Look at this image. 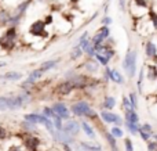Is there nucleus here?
I'll use <instances>...</instances> for the list:
<instances>
[{"label":"nucleus","instance_id":"nucleus-51","mask_svg":"<svg viewBox=\"0 0 157 151\" xmlns=\"http://www.w3.org/2000/svg\"><path fill=\"white\" fill-rule=\"evenodd\" d=\"M109 2H110V0H109Z\"/></svg>","mask_w":157,"mask_h":151},{"label":"nucleus","instance_id":"nucleus-14","mask_svg":"<svg viewBox=\"0 0 157 151\" xmlns=\"http://www.w3.org/2000/svg\"><path fill=\"white\" fill-rule=\"evenodd\" d=\"M83 67L90 72H98V69H99V67H98L97 60H95V58H88V60L84 63Z\"/></svg>","mask_w":157,"mask_h":151},{"label":"nucleus","instance_id":"nucleus-21","mask_svg":"<svg viewBox=\"0 0 157 151\" xmlns=\"http://www.w3.org/2000/svg\"><path fill=\"white\" fill-rule=\"evenodd\" d=\"M105 139H106V141H108L109 144H110V150L112 151H119L117 150V143H116V137H114L112 133H108V132H105Z\"/></svg>","mask_w":157,"mask_h":151},{"label":"nucleus","instance_id":"nucleus-11","mask_svg":"<svg viewBox=\"0 0 157 151\" xmlns=\"http://www.w3.org/2000/svg\"><path fill=\"white\" fill-rule=\"evenodd\" d=\"M13 19V14L6 10H0V27H8Z\"/></svg>","mask_w":157,"mask_h":151},{"label":"nucleus","instance_id":"nucleus-8","mask_svg":"<svg viewBox=\"0 0 157 151\" xmlns=\"http://www.w3.org/2000/svg\"><path fill=\"white\" fill-rule=\"evenodd\" d=\"M51 107H52V110H54L62 119H65V121L71 119V112H69L68 107H66L63 103H54Z\"/></svg>","mask_w":157,"mask_h":151},{"label":"nucleus","instance_id":"nucleus-16","mask_svg":"<svg viewBox=\"0 0 157 151\" xmlns=\"http://www.w3.org/2000/svg\"><path fill=\"white\" fill-rule=\"evenodd\" d=\"M80 146L83 147L84 151H102V147L99 144L88 143V141H80Z\"/></svg>","mask_w":157,"mask_h":151},{"label":"nucleus","instance_id":"nucleus-20","mask_svg":"<svg viewBox=\"0 0 157 151\" xmlns=\"http://www.w3.org/2000/svg\"><path fill=\"white\" fill-rule=\"evenodd\" d=\"M21 126L24 128V129L26 130L28 133H36V132H37V128H36V124H32V122L26 121V119H25L24 122H21Z\"/></svg>","mask_w":157,"mask_h":151},{"label":"nucleus","instance_id":"nucleus-41","mask_svg":"<svg viewBox=\"0 0 157 151\" xmlns=\"http://www.w3.org/2000/svg\"><path fill=\"white\" fill-rule=\"evenodd\" d=\"M139 129L145 130V132H150V133H153V129H152V126H150L149 124H144V125H141V128H139Z\"/></svg>","mask_w":157,"mask_h":151},{"label":"nucleus","instance_id":"nucleus-49","mask_svg":"<svg viewBox=\"0 0 157 151\" xmlns=\"http://www.w3.org/2000/svg\"><path fill=\"white\" fill-rule=\"evenodd\" d=\"M156 103H157V96H156Z\"/></svg>","mask_w":157,"mask_h":151},{"label":"nucleus","instance_id":"nucleus-39","mask_svg":"<svg viewBox=\"0 0 157 151\" xmlns=\"http://www.w3.org/2000/svg\"><path fill=\"white\" fill-rule=\"evenodd\" d=\"M134 4L138 6V7H142V8H147V7H149L147 0H134Z\"/></svg>","mask_w":157,"mask_h":151},{"label":"nucleus","instance_id":"nucleus-46","mask_svg":"<svg viewBox=\"0 0 157 151\" xmlns=\"http://www.w3.org/2000/svg\"><path fill=\"white\" fill-rule=\"evenodd\" d=\"M51 21H52V17H51V15H48V17H47L46 19H44V22H46L47 25H48V24H50V22H51Z\"/></svg>","mask_w":157,"mask_h":151},{"label":"nucleus","instance_id":"nucleus-13","mask_svg":"<svg viewBox=\"0 0 157 151\" xmlns=\"http://www.w3.org/2000/svg\"><path fill=\"white\" fill-rule=\"evenodd\" d=\"M30 3H32V0H26V2L21 3V4H19L18 7L15 8V11H14V14H13V15H15V17H18V18H21V17L25 14V11H26V8L29 7V4H30Z\"/></svg>","mask_w":157,"mask_h":151},{"label":"nucleus","instance_id":"nucleus-34","mask_svg":"<svg viewBox=\"0 0 157 151\" xmlns=\"http://www.w3.org/2000/svg\"><path fill=\"white\" fill-rule=\"evenodd\" d=\"M149 18H150V21H152V25L157 29V13L156 11H153V10L149 11Z\"/></svg>","mask_w":157,"mask_h":151},{"label":"nucleus","instance_id":"nucleus-29","mask_svg":"<svg viewBox=\"0 0 157 151\" xmlns=\"http://www.w3.org/2000/svg\"><path fill=\"white\" fill-rule=\"evenodd\" d=\"M7 110H10V107H8V97L0 96V111H7Z\"/></svg>","mask_w":157,"mask_h":151},{"label":"nucleus","instance_id":"nucleus-37","mask_svg":"<svg viewBox=\"0 0 157 151\" xmlns=\"http://www.w3.org/2000/svg\"><path fill=\"white\" fill-rule=\"evenodd\" d=\"M144 75H145V68H141V72H139V79H138V90L139 93L142 92V83H144Z\"/></svg>","mask_w":157,"mask_h":151},{"label":"nucleus","instance_id":"nucleus-4","mask_svg":"<svg viewBox=\"0 0 157 151\" xmlns=\"http://www.w3.org/2000/svg\"><path fill=\"white\" fill-rule=\"evenodd\" d=\"M110 38V29L108 25H102L101 28H98L95 36L92 38V43L94 44H103V42L108 40Z\"/></svg>","mask_w":157,"mask_h":151},{"label":"nucleus","instance_id":"nucleus-43","mask_svg":"<svg viewBox=\"0 0 157 151\" xmlns=\"http://www.w3.org/2000/svg\"><path fill=\"white\" fill-rule=\"evenodd\" d=\"M101 22H102V25H108V27H109V25L112 24V18H110V17H108V15H105Z\"/></svg>","mask_w":157,"mask_h":151},{"label":"nucleus","instance_id":"nucleus-1","mask_svg":"<svg viewBox=\"0 0 157 151\" xmlns=\"http://www.w3.org/2000/svg\"><path fill=\"white\" fill-rule=\"evenodd\" d=\"M71 111L76 116H86V118H91V119L97 118V112L92 110L90 103L86 101V100H80V101L73 103L71 107Z\"/></svg>","mask_w":157,"mask_h":151},{"label":"nucleus","instance_id":"nucleus-32","mask_svg":"<svg viewBox=\"0 0 157 151\" xmlns=\"http://www.w3.org/2000/svg\"><path fill=\"white\" fill-rule=\"evenodd\" d=\"M54 114H55V111L52 110V107H44V108H43V115H44V116H47V118L52 119Z\"/></svg>","mask_w":157,"mask_h":151},{"label":"nucleus","instance_id":"nucleus-28","mask_svg":"<svg viewBox=\"0 0 157 151\" xmlns=\"http://www.w3.org/2000/svg\"><path fill=\"white\" fill-rule=\"evenodd\" d=\"M52 122H54V125H55V129H57V130H62V129H63L62 118H61V116L58 115L57 112H55V114H54V116H52Z\"/></svg>","mask_w":157,"mask_h":151},{"label":"nucleus","instance_id":"nucleus-48","mask_svg":"<svg viewBox=\"0 0 157 151\" xmlns=\"http://www.w3.org/2000/svg\"><path fill=\"white\" fill-rule=\"evenodd\" d=\"M6 65H7V64H6L4 61H0V68H2V67H6Z\"/></svg>","mask_w":157,"mask_h":151},{"label":"nucleus","instance_id":"nucleus-47","mask_svg":"<svg viewBox=\"0 0 157 151\" xmlns=\"http://www.w3.org/2000/svg\"><path fill=\"white\" fill-rule=\"evenodd\" d=\"M120 8L124 10V0H120Z\"/></svg>","mask_w":157,"mask_h":151},{"label":"nucleus","instance_id":"nucleus-24","mask_svg":"<svg viewBox=\"0 0 157 151\" xmlns=\"http://www.w3.org/2000/svg\"><path fill=\"white\" fill-rule=\"evenodd\" d=\"M125 126H127V129L131 132V135H136V133H139L141 125L135 124V122H131V121H125Z\"/></svg>","mask_w":157,"mask_h":151},{"label":"nucleus","instance_id":"nucleus-23","mask_svg":"<svg viewBox=\"0 0 157 151\" xmlns=\"http://www.w3.org/2000/svg\"><path fill=\"white\" fill-rule=\"evenodd\" d=\"M2 78H4V79H7V80H19L22 78V75L15 71H8V72H6Z\"/></svg>","mask_w":157,"mask_h":151},{"label":"nucleus","instance_id":"nucleus-38","mask_svg":"<svg viewBox=\"0 0 157 151\" xmlns=\"http://www.w3.org/2000/svg\"><path fill=\"white\" fill-rule=\"evenodd\" d=\"M19 86H21L24 90H30V89L35 86V82H29V80H25V82H22Z\"/></svg>","mask_w":157,"mask_h":151},{"label":"nucleus","instance_id":"nucleus-18","mask_svg":"<svg viewBox=\"0 0 157 151\" xmlns=\"http://www.w3.org/2000/svg\"><path fill=\"white\" fill-rule=\"evenodd\" d=\"M125 121H131L135 122V124H139V116L136 114L135 110H127L125 111Z\"/></svg>","mask_w":157,"mask_h":151},{"label":"nucleus","instance_id":"nucleus-12","mask_svg":"<svg viewBox=\"0 0 157 151\" xmlns=\"http://www.w3.org/2000/svg\"><path fill=\"white\" fill-rule=\"evenodd\" d=\"M58 63H59V58H55V60H48V61L41 63L39 68H40L43 72H48V71H51V69H54L55 65H57Z\"/></svg>","mask_w":157,"mask_h":151},{"label":"nucleus","instance_id":"nucleus-50","mask_svg":"<svg viewBox=\"0 0 157 151\" xmlns=\"http://www.w3.org/2000/svg\"><path fill=\"white\" fill-rule=\"evenodd\" d=\"M33 151H39V150H33Z\"/></svg>","mask_w":157,"mask_h":151},{"label":"nucleus","instance_id":"nucleus-22","mask_svg":"<svg viewBox=\"0 0 157 151\" xmlns=\"http://www.w3.org/2000/svg\"><path fill=\"white\" fill-rule=\"evenodd\" d=\"M114 105H116V99L114 97H112V96L105 97V100H103V108L105 110H109V111L113 110Z\"/></svg>","mask_w":157,"mask_h":151},{"label":"nucleus","instance_id":"nucleus-10","mask_svg":"<svg viewBox=\"0 0 157 151\" xmlns=\"http://www.w3.org/2000/svg\"><path fill=\"white\" fill-rule=\"evenodd\" d=\"M145 54L149 58H156L157 57V46L155 42L147 40L146 44H145Z\"/></svg>","mask_w":157,"mask_h":151},{"label":"nucleus","instance_id":"nucleus-19","mask_svg":"<svg viewBox=\"0 0 157 151\" xmlns=\"http://www.w3.org/2000/svg\"><path fill=\"white\" fill-rule=\"evenodd\" d=\"M4 38L7 39V40L15 43V39H17V29H15V27H10V28H8V29L6 31V33H4Z\"/></svg>","mask_w":157,"mask_h":151},{"label":"nucleus","instance_id":"nucleus-35","mask_svg":"<svg viewBox=\"0 0 157 151\" xmlns=\"http://www.w3.org/2000/svg\"><path fill=\"white\" fill-rule=\"evenodd\" d=\"M128 97H130V101H131V104H132V108H134V110H136V108H138V100H136V94L131 92Z\"/></svg>","mask_w":157,"mask_h":151},{"label":"nucleus","instance_id":"nucleus-42","mask_svg":"<svg viewBox=\"0 0 157 151\" xmlns=\"http://www.w3.org/2000/svg\"><path fill=\"white\" fill-rule=\"evenodd\" d=\"M6 137H7V130H6V128L0 126V140H4Z\"/></svg>","mask_w":157,"mask_h":151},{"label":"nucleus","instance_id":"nucleus-33","mask_svg":"<svg viewBox=\"0 0 157 151\" xmlns=\"http://www.w3.org/2000/svg\"><path fill=\"white\" fill-rule=\"evenodd\" d=\"M123 107H124V110L127 111V110H134L132 108V104H131V101H130V97H123Z\"/></svg>","mask_w":157,"mask_h":151},{"label":"nucleus","instance_id":"nucleus-9","mask_svg":"<svg viewBox=\"0 0 157 151\" xmlns=\"http://www.w3.org/2000/svg\"><path fill=\"white\" fill-rule=\"evenodd\" d=\"M73 90H75V88H73V85H72L71 80H65V82L59 83L58 88L55 89V92H57L58 94H61V96H66V94L72 93Z\"/></svg>","mask_w":157,"mask_h":151},{"label":"nucleus","instance_id":"nucleus-44","mask_svg":"<svg viewBox=\"0 0 157 151\" xmlns=\"http://www.w3.org/2000/svg\"><path fill=\"white\" fill-rule=\"evenodd\" d=\"M86 39H88V32H87V31L83 33V35L80 36V39H78V42H80V43H81V42H83V40H86Z\"/></svg>","mask_w":157,"mask_h":151},{"label":"nucleus","instance_id":"nucleus-17","mask_svg":"<svg viewBox=\"0 0 157 151\" xmlns=\"http://www.w3.org/2000/svg\"><path fill=\"white\" fill-rule=\"evenodd\" d=\"M81 129L84 130V133H86L90 139H95V132H94V129L91 128V125H90L88 122H86V121L81 122Z\"/></svg>","mask_w":157,"mask_h":151},{"label":"nucleus","instance_id":"nucleus-45","mask_svg":"<svg viewBox=\"0 0 157 151\" xmlns=\"http://www.w3.org/2000/svg\"><path fill=\"white\" fill-rule=\"evenodd\" d=\"M7 151H21V147H19V146H11Z\"/></svg>","mask_w":157,"mask_h":151},{"label":"nucleus","instance_id":"nucleus-40","mask_svg":"<svg viewBox=\"0 0 157 151\" xmlns=\"http://www.w3.org/2000/svg\"><path fill=\"white\" fill-rule=\"evenodd\" d=\"M124 146H125V151H134V146H132V141L131 139H125L124 140Z\"/></svg>","mask_w":157,"mask_h":151},{"label":"nucleus","instance_id":"nucleus-27","mask_svg":"<svg viewBox=\"0 0 157 151\" xmlns=\"http://www.w3.org/2000/svg\"><path fill=\"white\" fill-rule=\"evenodd\" d=\"M147 79L156 80L157 79V65H149L147 67Z\"/></svg>","mask_w":157,"mask_h":151},{"label":"nucleus","instance_id":"nucleus-3","mask_svg":"<svg viewBox=\"0 0 157 151\" xmlns=\"http://www.w3.org/2000/svg\"><path fill=\"white\" fill-rule=\"evenodd\" d=\"M46 27V22L41 21V19H37L29 27V33L35 38H48V32H47Z\"/></svg>","mask_w":157,"mask_h":151},{"label":"nucleus","instance_id":"nucleus-6","mask_svg":"<svg viewBox=\"0 0 157 151\" xmlns=\"http://www.w3.org/2000/svg\"><path fill=\"white\" fill-rule=\"evenodd\" d=\"M24 146L26 147L28 151L37 150L39 146H40V139L37 136L32 135V133H26V136L24 137Z\"/></svg>","mask_w":157,"mask_h":151},{"label":"nucleus","instance_id":"nucleus-36","mask_svg":"<svg viewBox=\"0 0 157 151\" xmlns=\"http://www.w3.org/2000/svg\"><path fill=\"white\" fill-rule=\"evenodd\" d=\"M139 136H141V139H142V140L147 141V140H149V139L153 136V133H150V132H145V130L139 129Z\"/></svg>","mask_w":157,"mask_h":151},{"label":"nucleus","instance_id":"nucleus-26","mask_svg":"<svg viewBox=\"0 0 157 151\" xmlns=\"http://www.w3.org/2000/svg\"><path fill=\"white\" fill-rule=\"evenodd\" d=\"M83 53H84V51H83V49H81L80 44L75 46L73 50H72V53H71V60H77V58H80Z\"/></svg>","mask_w":157,"mask_h":151},{"label":"nucleus","instance_id":"nucleus-31","mask_svg":"<svg viewBox=\"0 0 157 151\" xmlns=\"http://www.w3.org/2000/svg\"><path fill=\"white\" fill-rule=\"evenodd\" d=\"M110 133H112V135H113L116 139H120V137H123V136H124V132H123V130L120 129V126H114V128H112Z\"/></svg>","mask_w":157,"mask_h":151},{"label":"nucleus","instance_id":"nucleus-25","mask_svg":"<svg viewBox=\"0 0 157 151\" xmlns=\"http://www.w3.org/2000/svg\"><path fill=\"white\" fill-rule=\"evenodd\" d=\"M110 79L113 80V82H116V83H119V85H123L124 83V79H123V75L120 74L117 69H112V76H110Z\"/></svg>","mask_w":157,"mask_h":151},{"label":"nucleus","instance_id":"nucleus-7","mask_svg":"<svg viewBox=\"0 0 157 151\" xmlns=\"http://www.w3.org/2000/svg\"><path fill=\"white\" fill-rule=\"evenodd\" d=\"M80 128H81V125L78 124L76 119H68V121L63 124L62 130H66V132L71 133L72 136H77L78 132H80Z\"/></svg>","mask_w":157,"mask_h":151},{"label":"nucleus","instance_id":"nucleus-5","mask_svg":"<svg viewBox=\"0 0 157 151\" xmlns=\"http://www.w3.org/2000/svg\"><path fill=\"white\" fill-rule=\"evenodd\" d=\"M99 115H101V118H102V121L105 122V124H114V125H117V126H121L123 125L121 116H119L117 114L112 112V111H109V110L101 111Z\"/></svg>","mask_w":157,"mask_h":151},{"label":"nucleus","instance_id":"nucleus-30","mask_svg":"<svg viewBox=\"0 0 157 151\" xmlns=\"http://www.w3.org/2000/svg\"><path fill=\"white\" fill-rule=\"evenodd\" d=\"M94 58H95V60H97L99 64H102V65H108V64H109V61H110V60H109V58H106L105 55L99 54V53H95Z\"/></svg>","mask_w":157,"mask_h":151},{"label":"nucleus","instance_id":"nucleus-15","mask_svg":"<svg viewBox=\"0 0 157 151\" xmlns=\"http://www.w3.org/2000/svg\"><path fill=\"white\" fill-rule=\"evenodd\" d=\"M43 74H44V72L41 71L40 68H37V69H33V71L30 72L29 75H28L26 80H29V82H37V80H40V79H41V76H43Z\"/></svg>","mask_w":157,"mask_h":151},{"label":"nucleus","instance_id":"nucleus-2","mask_svg":"<svg viewBox=\"0 0 157 151\" xmlns=\"http://www.w3.org/2000/svg\"><path fill=\"white\" fill-rule=\"evenodd\" d=\"M136 58H138V51L128 50L124 57V61H123V68L130 78H134L136 74Z\"/></svg>","mask_w":157,"mask_h":151}]
</instances>
